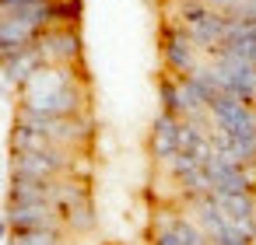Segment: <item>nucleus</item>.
Listing matches in <instances>:
<instances>
[{"label":"nucleus","mask_w":256,"mask_h":245,"mask_svg":"<svg viewBox=\"0 0 256 245\" xmlns=\"http://www.w3.org/2000/svg\"><path fill=\"white\" fill-rule=\"evenodd\" d=\"M11 245H64V231L39 228V231H11Z\"/></svg>","instance_id":"4"},{"label":"nucleus","mask_w":256,"mask_h":245,"mask_svg":"<svg viewBox=\"0 0 256 245\" xmlns=\"http://www.w3.org/2000/svg\"><path fill=\"white\" fill-rule=\"evenodd\" d=\"M22 112L36 116H84V84L78 67L42 63L28 81L18 84Z\"/></svg>","instance_id":"1"},{"label":"nucleus","mask_w":256,"mask_h":245,"mask_svg":"<svg viewBox=\"0 0 256 245\" xmlns=\"http://www.w3.org/2000/svg\"><path fill=\"white\" fill-rule=\"evenodd\" d=\"M8 228L11 231H39V228H56L64 231L60 210L53 203H8Z\"/></svg>","instance_id":"3"},{"label":"nucleus","mask_w":256,"mask_h":245,"mask_svg":"<svg viewBox=\"0 0 256 245\" xmlns=\"http://www.w3.org/2000/svg\"><path fill=\"white\" fill-rule=\"evenodd\" d=\"M8 235H11V228H8V217H4V214H0V242H4Z\"/></svg>","instance_id":"5"},{"label":"nucleus","mask_w":256,"mask_h":245,"mask_svg":"<svg viewBox=\"0 0 256 245\" xmlns=\"http://www.w3.org/2000/svg\"><path fill=\"white\" fill-rule=\"evenodd\" d=\"M162 53H165V67H168L176 77H186V74H193V70L200 67V63H196L200 49H196V42L190 39V32H186L179 21L165 25V32H162Z\"/></svg>","instance_id":"2"}]
</instances>
